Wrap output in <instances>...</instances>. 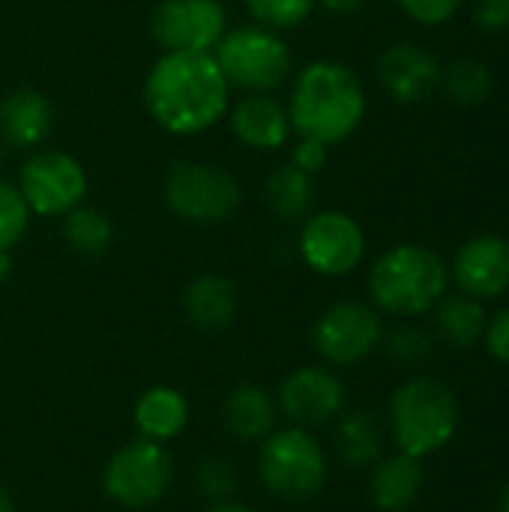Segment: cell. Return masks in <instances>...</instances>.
Returning a JSON list of instances; mask_svg holds the SVG:
<instances>
[{
	"mask_svg": "<svg viewBox=\"0 0 509 512\" xmlns=\"http://www.w3.org/2000/svg\"><path fill=\"white\" fill-rule=\"evenodd\" d=\"M144 105L165 132L201 135L228 114L231 84L213 51H165L147 72Z\"/></svg>",
	"mask_w": 509,
	"mask_h": 512,
	"instance_id": "cell-1",
	"label": "cell"
},
{
	"mask_svg": "<svg viewBox=\"0 0 509 512\" xmlns=\"http://www.w3.org/2000/svg\"><path fill=\"white\" fill-rule=\"evenodd\" d=\"M366 114V93L357 72L339 60L303 66L291 84L288 117L300 138L339 144L357 132Z\"/></svg>",
	"mask_w": 509,
	"mask_h": 512,
	"instance_id": "cell-2",
	"label": "cell"
},
{
	"mask_svg": "<svg viewBox=\"0 0 509 512\" xmlns=\"http://www.w3.org/2000/svg\"><path fill=\"white\" fill-rule=\"evenodd\" d=\"M369 294L381 312L396 318L432 312L447 294V264L426 246H396L372 264Z\"/></svg>",
	"mask_w": 509,
	"mask_h": 512,
	"instance_id": "cell-3",
	"label": "cell"
},
{
	"mask_svg": "<svg viewBox=\"0 0 509 512\" xmlns=\"http://www.w3.org/2000/svg\"><path fill=\"white\" fill-rule=\"evenodd\" d=\"M459 429V405L447 384L435 378H411L390 399V432L399 453L426 459L447 447Z\"/></svg>",
	"mask_w": 509,
	"mask_h": 512,
	"instance_id": "cell-4",
	"label": "cell"
},
{
	"mask_svg": "<svg viewBox=\"0 0 509 512\" xmlns=\"http://www.w3.org/2000/svg\"><path fill=\"white\" fill-rule=\"evenodd\" d=\"M255 471L267 495L285 504H306L327 483V456L312 432L288 426L258 444Z\"/></svg>",
	"mask_w": 509,
	"mask_h": 512,
	"instance_id": "cell-5",
	"label": "cell"
},
{
	"mask_svg": "<svg viewBox=\"0 0 509 512\" xmlns=\"http://www.w3.org/2000/svg\"><path fill=\"white\" fill-rule=\"evenodd\" d=\"M213 57L225 81L246 93H273L294 72V57L285 39L261 24L225 30V36L213 48Z\"/></svg>",
	"mask_w": 509,
	"mask_h": 512,
	"instance_id": "cell-6",
	"label": "cell"
},
{
	"mask_svg": "<svg viewBox=\"0 0 509 512\" xmlns=\"http://www.w3.org/2000/svg\"><path fill=\"white\" fill-rule=\"evenodd\" d=\"M174 483V456L165 444L135 438L111 453L102 468V492L126 510L159 504Z\"/></svg>",
	"mask_w": 509,
	"mask_h": 512,
	"instance_id": "cell-7",
	"label": "cell"
},
{
	"mask_svg": "<svg viewBox=\"0 0 509 512\" xmlns=\"http://www.w3.org/2000/svg\"><path fill=\"white\" fill-rule=\"evenodd\" d=\"M165 204L174 216L192 225H219L243 204V189L234 174L207 162H174L165 177Z\"/></svg>",
	"mask_w": 509,
	"mask_h": 512,
	"instance_id": "cell-8",
	"label": "cell"
},
{
	"mask_svg": "<svg viewBox=\"0 0 509 512\" xmlns=\"http://www.w3.org/2000/svg\"><path fill=\"white\" fill-rule=\"evenodd\" d=\"M18 192L30 213L36 216H66L78 204H84L87 195V174L84 165L63 153L39 147L33 150L21 171H18Z\"/></svg>",
	"mask_w": 509,
	"mask_h": 512,
	"instance_id": "cell-9",
	"label": "cell"
},
{
	"mask_svg": "<svg viewBox=\"0 0 509 512\" xmlns=\"http://www.w3.org/2000/svg\"><path fill=\"white\" fill-rule=\"evenodd\" d=\"M297 246L312 273L336 279L360 267L366 255V234L354 216L342 210H321L303 219Z\"/></svg>",
	"mask_w": 509,
	"mask_h": 512,
	"instance_id": "cell-10",
	"label": "cell"
},
{
	"mask_svg": "<svg viewBox=\"0 0 509 512\" xmlns=\"http://www.w3.org/2000/svg\"><path fill=\"white\" fill-rule=\"evenodd\" d=\"M384 336L381 315L360 300H339L324 309L312 327V345L330 366H354L366 360Z\"/></svg>",
	"mask_w": 509,
	"mask_h": 512,
	"instance_id": "cell-11",
	"label": "cell"
},
{
	"mask_svg": "<svg viewBox=\"0 0 509 512\" xmlns=\"http://www.w3.org/2000/svg\"><path fill=\"white\" fill-rule=\"evenodd\" d=\"M228 30L222 0H159L150 33L165 51H213Z\"/></svg>",
	"mask_w": 509,
	"mask_h": 512,
	"instance_id": "cell-12",
	"label": "cell"
},
{
	"mask_svg": "<svg viewBox=\"0 0 509 512\" xmlns=\"http://www.w3.org/2000/svg\"><path fill=\"white\" fill-rule=\"evenodd\" d=\"M276 405L279 417L297 429L312 432L339 420L345 408V384L324 366H300L282 381Z\"/></svg>",
	"mask_w": 509,
	"mask_h": 512,
	"instance_id": "cell-13",
	"label": "cell"
},
{
	"mask_svg": "<svg viewBox=\"0 0 509 512\" xmlns=\"http://www.w3.org/2000/svg\"><path fill=\"white\" fill-rule=\"evenodd\" d=\"M378 75L384 90L402 102V105H414V102H426L438 87H441V66L438 60L423 51L414 42H399L390 45L381 60H378Z\"/></svg>",
	"mask_w": 509,
	"mask_h": 512,
	"instance_id": "cell-14",
	"label": "cell"
},
{
	"mask_svg": "<svg viewBox=\"0 0 509 512\" xmlns=\"http://www.w3.org/2000/svg\"><path fill=\"white\" fill-rule=\"evenodd\" d=\"M453 276L474 300L501 297L509 288V240L495 234L468 240L453 261Z\"/></svg>",
	"mask_w": 509,
	"mask_h": 512,
	"instance_id": "cell-15",
	"label": "cell"
},
{
	"mask_svg": "<svg viewBox=\"0 0 509 512\" xmlns=\"http://www.w3.org/2000/svg\"><path fill=\"white\" fill-rule=\"evenodd\" d=\"M231 132L243 147L273 153L288 144L294 129L282 102H276L270 93H246L231 105Z\"/></svg>",
	"mask_w": 509,
	"mask_h": 512,
	"instance_id": "cell-16",
	"label": "cell"
},
{
	"mask_svg": "<svg viewBox=\"0 0 509 512\" xmlns=\"http://www.w3.org/2000/svg\"><path fill=\"white\" fill-rule=\"evenodd\" d=\"M54 111L51 102L33 90L18 87L0 99V141L12 150H39L51 135Z\"/></svg>",
	"mask_w": 509,
	"mask_h": 512,
	"instance_id": "cell-17",
	"label": "cell"
},
{
	"mask_svg": "<svg viewBox=\"0 0 509 512\" xmlns=\"http://www.w3.org/2000/svg\"><path fill=\"white\" fill-rule=\"evenodd\" d=\"M222 426L243 444H261L279 426L276 396L261 384H237L222 402Z\"/></svg>",
	"mask_w": 509,
	"mask_h": 512,
	"instance_id": "cell-18",
	"label": "cell"
},
{
	"mask_svg": "<svg viewBox=\"0 0 509 512\" xmlns=\"http://www.w3.org/2000/svg\"><path fill=\"white\" fill-rule=\"evenodd\" d=\"M240 309V297L231 279L219 273H204L192 279L183 291V312L192 327L204 333H219L234 324Z\"/></svg>",
	"mask_w": 509,
	"mask_h": 512,
	"instance_id": "cell-19",
	"label": "cell"
},
{
	"mask_svg": "<svg viewBox=\"0 0 509 512\" xmlns=\"http://www.w3.org/2000/svg\"><path fill=\"white\" fill-rule=\"evenodd\" d=\"M189 399L168 384L150 387L138 396L132 408V420L141 438L156 444H171L189 426Z\"/></svg>",
	"mask_w": 509,
	"mask_h": 512,
	"instance_id": "cell-20",
	"label": "cell"
},
{
	"mask_svg": "<svg viewBox=\"0 0 509 512\" xmlns=\"http://www.w3.org/2000/svg\"><path fill=\"white\" fill-rule=\"evenodd\" d=\"M423 489V468L420 459L405 453L378 459L369 477V498L381 512H405Z\"/></svg>",
	"mask_w": 509,
	"mask_h": 512,
	"instance_id": "cell-21",
	"label": "cell"
},
{
	"mask_svg": "<svg viewBox=\"0 0 509 512\" xmlns=\"http://www.w3.org/2000/svg\"><path fill=\"white\" fill-rule=\"evenodd\" d=\"M264 195H267L270 213L279 222H285V225L303 222L315 204V180H312V174L300 171L294 162H282L270 171Z\"/></svg>",
	"mask_w": 509,
	"mask_h": 512,
	"instance_id": "cell-22",
	"label": "cell"
},
{
	"mask_svg": "<svg viewBox=\"0 0 509 512\" xmlns=\"http://www.w3.org/2000/svg\"><path fill=\"white\" fill-rule=\"evenodd\" d=\"M381 426L369 411H351L336 426V453L348 468H372L381 459Z\"/></svg>",
	"mask_w": 509,
	"mask_h": 512,
	"instance_id": "cell-23",
	"label": "cell"
},
{
	"mask_svg": "<svg viewBox=\"0 0 509 512\" xmlns=\"http://www.w3.org/2000/svg\"><path fill=\"white\" fill-rule=\"evenodd\" d=\"M435 327L441 333V339L453 348H471L477 339H483L486 333V312L483 306L468 297H441L435 306Z\"/></svg>",
	"mask_w": 509,
	"mask_h": 512,
	"instance_id": "cell-24",
	"label": "cell"
},
{
	"mask_svg": "<svg viewBox=\"0 0 509 512\" xmlns=\"http://www.w3.org/2000/svg\"><path fill=\"white\" fill-rule=\"evenodd\" d=\"M63 240L72 252L84 258H99L114 243V225L102 210L78 204L63 216Z\"/></svg>",
	"mask_w": 509,
	"mask_h": 512,
	"instance_id": "cell-25",
	"label": "cell"
},
{
	"mask_svg": "<svg viewBox=\"0 0 509 512\" xmlns=\"http://www.w3.org/2000/svg\"><path fill=\"white\" fill-rule=\"evenodd\" d=\"M441 81H444L450 99L459 102V105H468V108L471 105H483L492 96V90H495L492 69L483 60H477V57L453 60L447 66V72L441 75Z\"/></svg>",
	"mask_w": 509,
	"mask_h": 512,
	"instance_id": "cell-26",
	"label": "cell"
},
{
	"mask_svg": "<svg viewBox=\"0 0 509 512\" xmlns=\"http://www.w3.org/2000/svg\"><path fill=\"white\" fill-rule=\"evenodd\" d=\"M243 3L255 24L276 33L300 27L315 9V0H243Z\"/></svg>",
	"mask_w": 509,
	"mask_h": 512,
	"instance_id": "cell-27",
	"label": "cell"
},
{
	"mask_svg": "<svg viewBox=\"0 0 509 512\" xmlns=\"http://www.w3.org/2000/svg\"><path fill=\"white\" fill-rule=\"evenodd\" d=\"M30 207L24 204L15 183L0 180V252H12L30 225Z\"/></svg>",
	"mask_w": 509,
	"mask_h": 512,
	"instance_id": "cell-28",
	"label": "cell"
},
{
	"mask_svg": "<svg viewBox=\"0 0 509 512\" xmlns=\"http://www.w3.org/2000/svg\"><path fill=\"white\" fill-rule=\"evenodd\" d=\"M198 489L210 501H228L237 489V471L222 456H207L198 465Z\"/></svg>",
	"mask_w": 509,
	"mask_h": 512,
	"instance_id": "cell-29",
	"label": "cell"
},
{
	"mask_svg": "<svg viewBox=\"0 0 509 512\" xmlns=\"http://www.w3.org/2000/svg\"><path fill=\"white\" fill-rule=\"evenodd\" d=\"M387 354L399 363H420L429 354V339L426 333L414 330V327H396L393 333L381 336Z\"/></svg>",
	"mask_w": 509,
	"mask_h": 512,
	"instance_id": "cell-30",
	"label": "cell"
},
{
	"mask_svg": "<svg viewBox=\"0 0 509 512\" xmlns=\"http://www.w3.org/2000/svg\"><path fill=\"white\" fill-rule=\"evenodd\" d=\"M399 6H402L414 21L435 27V24L450 21V18L459 12L462 0H399Z\"/></svg>",
	"mask_w": 509,
	"mask_h": 512,
	"instance_id": "cell-31",
	"label": "cell"
},
{
	"mask_svg": "<svg viewBox=\"0 0 509 512\" xmlns=\"http://www.w3.org/2000/svg\"><path fill=\"white\" fill-rule=\"evenodd\" d=\"M291 162L300 168V171H306V174H318L324 165H327V144H321V141H315V138H300L297 144H294V150H291Z\"/></svg>",
	"mask_w": 509,
	"mask_h": 512,
	"instance_id": "cell-32",
	"label": "cell"
},
{
	"mask_svg": "<svg viewBox=\"0 0 509 512\" xmlns=\"http://www.w3.org/2000/svg\"><path fill=\"white\" fill-rule=\"evenodd\" d=\"M474 15L486 33H507L509 30V0H477Z\"/></svg>",
	"mask_w": 509,
	"mask_h": 512,
	"instance_id": "cell-33",
	"label": "cell"
},
{
	"mask_svg": "<svg viewBox=\"0 0 509 512\" xmlns=\"http://www.w3.org/2000/svg\"><path fill=\"white\" fill-rule=\"evenodd\" d=\"M486 345L489 354L501 363H509V309H501L492 321H486Z\"/></svg>",
	"mask_w": 509,
	"mask_h": 512,
	"instance_id": "cell-34",
	"label": "cell"
},
{
	"mask_svg": "<svg viewBox=\"0 0 509 512\" xmlns=\"http://www.w3.org/2000/svg\"><path fill=\"white\" fill-rule=\"evenodd\" d=\"M315 3H321V6L330 9V12H354V9H360L366 0H315Z\"/></svg>",
	"mask_w": 509,
	"mask_h": 512,
	"instance_id": "cell-35",
	"label": "cell"
},
{
	"mask_svg": "<svg viewBox=\"0 0 509 512\" xmlns=\"http://www.w3.org/2000/svg\"><path fill=\"white\" fill-rule=\"evenodd\" d=\"M207 512H255V510H252V507H246V504H240V501H234V498H228V501H213Z\"/></svg>",
	"mask_w": 509,
	"mask_h": 512,
	"instance_id": "cell-36",
	"label": "cell"
},
{
	"mask_svg": "<svg viewBox=\"0 0 509 512\" xmlns=\"http://www.w3.org/2000/svg\"><path fill=\"white\" fill-rule=\"evenodd\" d=\"M0 512H15V501L6 492V486H0Z\"/></svg>",
	"mask_w": 509,
	"mask_h": 512,
	"instance_id": "cell-37",
	"label": "cell"
},
{
	"mask_svg": "<svg viewBox=\"0 0 509 512\" xmlns=\"http://www.w3.org/2000/svg\"><path fill=\"white\" fill-rule=\"evenodd\" d=\"M12 273V261H9V252H0V282H6Z\"/></svg>",
	"mask_w": 509,
	"mask_h": 512,
	"instance_id": "cell-38",
	"label": "cell"
},
{
	"mask_svg": "<svg viewBox=\"0 0 509 512\" xmlns=\"http://www.w3.org/2000/svg\"><path fill=\"white\" fill-rule=\"evenodd\" d=\"M501 512H509V483L507 489H504V498H501Z\"/></svg>",
	"mask_w": 509,
	"mask_h": 512,
	"instance_id": "cell-39",
	"label": "cell"
}]
</instances>
